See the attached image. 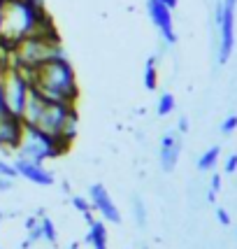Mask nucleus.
<instances>
[{
	"mask_svg": "<svg viewBox=\"0 0 237 249\" xmlns=\"http://www.w3.org/2000/svg\"><path fill=\"white\" fill-rule=\"evenodd\" d=\"M23 133V121L17 114H2L0 117V149L17 152Z\"/></svg>",
	"mask_w": 237,
	"mask_h": 249,
	"instance_id": "obj_9",
	"label": "nucleus"
},
{
	"mask_svg": "<svg viewBox=\"0 0 237 249\" xmlns=\"http://www.w3.org/2000/svg\"><path fill=\"white\" fill-rule=\"evenodd\" d=\"M235 170H237V154H233L226 161V173H235Z\"/></svg>",
	"mask_w": 237,
	"mask_h": 249,
	"instance_id": "obj_22",
	"label": "nucleus"
},
{
	"mask_svg": "<svg viewBox=\"0 0 237 249\" xmlns=\"http://www.w3.org/2000/svg\"><path fill=\"white\" fill-rule=\"evenodd\" d=\"M179 154H182V140H179V135H177V133L163 135V140H161V168L165 173H172L174 168H177Z\"/></svg>",
	"mask_w": 237,
	"mask_h": 249,
	"instance_id": "obj_11",
	"label": "nucleus"
},
{
	"mask_svg": "<svg viewBox=\"0 0 237 249\" xmlns=\"http://www.w3.org/2000/svg\"><path fill=\"white\" fill-rule=\"evenodd\" d=\"M235 128H237V114H230V117L221 124V133H223V135H228V133H233Z\"/></svg>",
	"mask_w": 237,
	"mask_h": 249,
	"instance_id": "obj_20",
	"label": "nucleus"
},
{
	"mask_svg": "<svg viewBox=\"0 0 237 249\" xmlns=\"http://www.w3.org/2000/svg\"><path fill=\"white\" fill-rule=\"evenodd\" d=\"M0 175L14 179V177H17V170H14V165H12V163H7L5 159H0Z\"/></svg>",
	"mask_w": 237,
	"mask_h": 249,
	"instance_id": "obj_19",
	"label": "nucleus"
},
{
	"mask_svg": "<svg viewBox=\"0 0 237 249\" xmlns=\"http://www.w3.org/2000/svg\"><path fill=\"white\" fill-rule=\"evenodd\" d=\"M158 2H163V5H165V7H170V10L177 7V0H158Z\"/></svg>",
	"mask_w": 237,
	"mask_h": 249,
	"instance_id": "obj_26",
	"label": "nucleus"
},
{
	"mask_svg": "<svg viewBox=\"0 0 237 249\" xmlns=\"http://www.w3.org/2000/svg\"><path fill=\"white\" fill-rule=\"evenodd\" d=\"M235 2L237 0H223L221 2V21H219V33H221V47H219V63H228L235 47Z\"/></svg>",
	"mask_w": 237,
	"mask_h": 249,
	"instance_id": "obj_6",
	"label": "nucleus"
},
{
	"mask_svg": "<svg viewBox=\"0 0 237 249\" xmlns=\"http://www.w3.org/2000/svg\"><path fill=\"white\" fill-rule=\"evenodd\" d=\"M65 149L68 147L61 144L54 135L35 128V126H26L23 124L21 140H19V147H17V159H26V161H33V163H44L47 159L61 156Z\"/></svg>",
	"mask_w": 237,
	"mask_h": 249,
	"instance_id": "obj_4",
	"label": "nucleus"
},
{
	"mask_svg": "<svg viewBox=\"0 0 237 249\" xmlns=\"http://www.w3.org/2000/svg\"><path fill=\"white\" fill-rule=\"evenodd\" d=\"M156 56H149L147 58V65H144V87L147 91H156L158 87V70H156Z\"/></svg>",
	"mask_w": 237,
	"mask_h": 249,
	"instance_id": "obj_13",
	"label": "nucleus"
},
{
	"mask_svg": "<svg viewBox=\"0 0 237 249\" xmlns=\"http://www.w3.org/2000/svg\"><path fill=\"white\" fill-rule=\"evenodd\" d=\"M12 165H14V170H17L19 177H23V179H28V182H33V184H37V186H51L56 182L54 173H49L42 163H33V161H26V159H17Z\"/></svg>",
	"mask_w": 237,
	"mask_h": 249,
	"instance_id": "obj_10",
	"label": "nucleus"
},
{
	"mask_svg": "<svg viewBox=\"0 0 237 249\" xmlns=\"http://www.w3.org/2000/svg\"><path fill=\"white\" fill-rule=\"evenodd\" d=\"M0 87H2V96H5V103H7L10 112L21 117V109L26 105L28 91H31L28 75L23 72L21 68L7 63L5 70H2V77H0Z\"/></svg>",
	"mask_w": 237,
	"mask_h": 249,
	"instance_id": "obj_5",
	"label": "nucleus"
},
{
	"mask_svg": "<svg viewBox=\"0 0 237 249\" xmlns=\"http://www.w3.org/2000/svg\"><path fill=\"white\" fill-rule=\"evenodd\" d=\"M91 249H107V242H109V235H107V228L102 221H93V224H88V233L86 238H84Z\"/></svg>",
	"mask_w": 237,
	"mask_h": 249,
	"instance_id": "obj_12",
	"label": "nucleus"
},
{
	"mask_svg": "<svg viewBox=\"0 0 237 249\" xmlns=\"http://www.w3.org/2000/svg\"><path fill=\"white\" fill-rule=\"evenodd\" d=\"M177 128H179V133H186V130H188V119H186V117H182V119H179V124H177Z\"/></svg>",
	"mask_w": 237,
	"mask_h": 249,
	"instance_id": "obj_24",
	"label": "nucleus"
},
{
	"mask_svg": "<svg viewBox=\"0 0 237 249\" xmlns=\"http://www.w3.org/2000/svg\"><path fill=\"white\" fill-rule=\"evenodd\" d=\"M88 203H91V207H96L98 212L107 219V221H112V224H121V212H118V207L114 205V200H112L109 191L102 184H91L88 186Z\"/></svg>",
	"mask_w": 237,
	"mask_h": 249,
	"instance_id": "obj_8",
	"label": "nucleus"
},
{
	"mask_svg": "<svg viewBox=\"0 0 237 249\" xmlns=\"http://www.w3.org/2000/svg\"><path fill=\"white\" fill-rule=\"evenodd\" d=\"M21 121L26 126H35V128L54 135L56 140L61 144H65V147L72 142L77 130L75 105L49 100V98H44L40 91H35L33 87L28 91L26 105L21 109Z\"/></svg>",
	"mask_w": 237,
	"mask_h": 249,
	"instance_id": "obj_1",
	"label": "nucleus"
},
{
	"mask_svg": "<svg viewBox=\"0 0 237 249\" xmlns=\"http://www.w3.org/2000/svg\"><path fill=\"white\" fill-rule=\"evenodd\" d=\"M40 228H42V240H44V242H49V245H56L58 235H56L54 221H51L49 217H42V219H40Z\"/></svg>",
	"mask_w": 237,
	"mask_h": 249,
	"instance_id": "obj_15",
	"label": "nucleus"
},
{
	"mask_svg": "<svg viewBox=\"0 0 237 249\" xmlns=\"http://www.w3.org/2000/svg\"><path fill=\"white\" fill-rule=\"evenodd\" d=\"M216 217H219V221H221L223 226H230V217H228V212L223 210V207H219V210H216Z\"/></svg>",
	"mask_w": 237,
	"mask_h": 249,
	"instance_id": "obj_21",
	"label": "nucleus"
},
{
	"mask_svg": "<svg viewBox=\"0 0 237 249\" xmlns=\"http://www.w3.org/2000/svg\"><path fill=\"white\" fill-rule=\"evenodd\" d=\"M147 12H149V19L153 21V26L163 35V40L168 44L177 42V33H174V23H172V10L165 7L158 0H147Z\"/></svg>",
	"mask_w": 237,
	"mask_h": 249,
	"instance_id": "obj_7",
	"label": "nucleus"
},
{
	"mask_svg": "<svg viewBox=\"0 0 237 249\" xmlns=\"http://www.w3.org/2000/svg\"><path fill=\"white\" fill-rule=\"evenodd\" d=\"M70 203H72V207H75L77 212H91V203H88V198H82V196H72L70 198Z\"/></svg>",
	"mask_w": 237,
	"mask_h": 249,
	"instance_id": "obj_18",
	"label": "nucleus"
},
{
	"mask_svg": "<svg viewBox=\"0 0 237 249\" xmlns=\"http://www.w3.org/2000/svg\"><path fill=\"white\" fill-rule=\"evenodd\" d=\"M172 109H174V96L172 93H163V96L158 98V107H156L158 117H168Z\"/></svg>",
	"mask_w": 237,
	"mask_h": 249,
	"instance_id": "obj_16",
	"label": "nucleus"
},
{
	"mask_svg": "<svg viewBox=\"0 0 237 249\" xmlns=\"http://www.w3.org/2000/svg\"><path fill=\"white\" fill-rule=\"evenodd\" d=\"M207 200H209V203H214V200H216V194H214V191H209V196H207Z\"/></svg>",
	"mask_w": 237,
	"mask_h": 249,
	"instance_id": "obj_27",
	"label": "nucleus"
},
{
	"mask_svg": "<svg viewBox=\"0 0 237 249\" xmlns=\"http://www.w3.org/2000/svg\"><path fill=\"white\" fill-rule=\"evenodd\" d=\"M10 189H12V179L0 175V191H10Z\"/></svg>",
	"mask_w": 237,
	"mask_h": 249,
	"instance_id": "obj_23",
	"label": "nucleus"
},
{
	"mask_svg": "<svg viewBox=\"0 0 237 249\" xmlns=\"http://www.w3.org/2000/svg\"><path fill=\"white\" fill-rule=\"evenodd\" d=\"M219 154H221V149H219V147L207 149V152L198 159V170H203V173H205V170H212V168L216 165V161H219Z\"/></svg>",
	"mask_w": 237,
	"mask_h": 249,
	"instance_id": "obj_14",
	"label": "nucleus"
},
{
	"mask_svg": "<svg viewBox=\"0 0 237 249\" xmlns=\"http://www.w3.org/2000/svg\"><path fill=\"white\" fill-rule=\"evenodd\" d=\"M133 212H135V221H137V226H144L147 224V207L142 203L140 196H135L133 198Z\"/></svg>",
	"mask_w": 237,
	"mask_h": 249,
	"instance_id": "obj_17",
	"label": "nucleus"
},
{
	"mask_svg": "<svg viewBox=\"0 0 237 249\" xmlns=\"http://www.w3.org/2000/svg\"><path fill=\"white\" fill-rule=\"evenodd\" d=\"M70 249H79V247H77V245H70Z\"/></svg>",
	"mask_w": 237,
	"mask_h": 249,
	"instance_id": "obj_28",
	"label": "nucleus"
},
{
	"mask_svg": "<svg viewBox=\"0 0 237 249\" xmlns=\"http://www.w3.org/2000/svg\"><path fill=\"white\" fill-rule=\"evenodd\" d=\"M40 31H51L49 17L44 14L40 0H2L0 47L5 52Z\"/></svg>",
	"mask_w": 237,
	"mask_h": 249,
	"instance_id": "obj_2",
	"label": "nucleus"
},
{
	"mask_svg": "<svg viewBox=\"0 0 237 249\" xmlns=\"http://www.w3.org/2000/svg\"><path fill=\"white\" fill-rule=\"evenodd\" d=\"M26 75H28L31 87L35 89V91H40L44 98L56 100V103L75 105L77 79H75V70H72V65L68 63L65 56L47 58L44 63L35 65Z\"/></svg>",
	"mask_w": 237,
	"mask_h": 249,
	"instance_id": "obj_3",
	"label": "nucleus"
},
{
	"mask_svg": "<svg viewBox=\"0 0 237 249\" xmlns=\"http://www.w3.org/2000/svg\"><path fill=\"white\" fill-rule=\"evenodd\" d=\"M219 189H221V177H219V175H214V177H212V191H219Z\"/></svg>",
	"mask_w": 237,
	"mask_h": 249,
	"instance_id": "obj_25",
	"label": "nucleus"
}]
</instances>
